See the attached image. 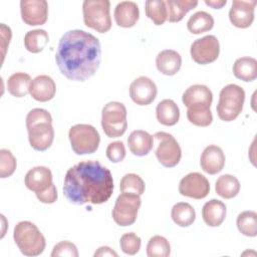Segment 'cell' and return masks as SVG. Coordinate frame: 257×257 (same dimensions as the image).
<instances>
[{"mask_svg": "<svg viewBox=\"0 0 257 257\" xmlns=\"http://www.w3.org/2000/svg\"><path fill=\"white\" fill-rule=\"evenodd\" d=\"M157 119L164 125H175L180 118V109L177 103L172 99H163L156 108Z\"/></svg>", "mask_w": 257, "mask_h": 257, "instance_id": "obj_24", "label": "cell"}, {"mask_svg": "<svg viewBox=\"0 0 257 257\" xmlns=\"http://www.w3.org/2000/svg\"><path fill=\"white\" fill-rule=\"evenodd\" d=\"M48 42L49 36L44 29L30 30L24 36V46L31 53L41 52Z\"/></svg>", "mask_w": 257, "mask_h": 257, "instance_id": "obj_31", "label": "cell"}, {"mask_svg": "<svg viewBox=\"0 0 257 257\" xmlns=\"http://www.w3.org/2000/svg\"><path fill=\"white\" fill-rule=\"evenodd\" d=\"M215 191L224 199H232L238 195L240 191V183L235 176L225 174L217 179Z\"/></svg>", "mask_w": 257, "mask_h": 257, "instance_id": "obj_27", "label": "cell"}, {"mask_svg": "<svg viewBox=\"0 0 257 257\" xmlns=\"http://www.w3.org/2000/svg\"><path fill=\"white\" fill-rule=\"evenodd\" d=\"M202 170L209 175L220 173L225 166V155L222 149L216 145L206 147L200 158Z\"/></svg>", "mask_w": 257, "mask_h": 257, "instance_id": "obj_17", "label": "cell"}, {"mask_svg": "<svg viewBox=\"0 0 257 257\" xmlns=\"http://www.w3.org/2000/svg\"><path fill=\"white\" fill-rule=\"evenodd\" d=\"M20 12L25 24L42 25L48 18V3L45 0H21Z\"/></svg>", "mask_w": 257, "mask_h": 257, "instance_id": "obj_13", "label": "cell"}, {"mask_svg": "<svg viewBox=\"0 0 257 257\" xmlns=\"http://www.w3.org/2000/svg\"><path fill=\"white\" fill-rule=\"evenodd\" d=\"M179 192L185 197L204 199L210 192V183L204 175L197 172L190 173L180 181Z\"/></svg>", "mask_w": 257, "mask_h": 257, "instance_id": "obj_12", "label": "cell"}, {"mask_svg": "<svg viewBox=\"0 0 257 257\" xmlns=\"http://www.w3.org/2000/svg\"><path fill=\"white\" fill-rule=\"evenodd\" d=\"M13 239L25 256H38L45 249L46 242L38 227L30 221H21L14 227Z\"/></svg>", "mask_w": 257, "mask_h": 257, "instance_id": "obj_4", "label": "cell"}, {"mask_svg": "<svg viewBox=\"0 0 257 257\" xmlns=\"http://www.w3.org/2000/svg\"><path fill=\"white\" fill-rule=\"evenodd\" d=\"M158 70L165 75H175L181 68L182 57L173 49H165L156 57Z\"/></svg>", "mask_w": 257, "mask_h": 257, "instance_id": "obj_22", "label": "cell"}, {"mask_svg": "<svg viewBox=\"0 0 257 257\" xmlns=\"http://www.w3.org/2000/svg\"><path fill=\"white\" fill-rule=\"evenodd\" d=\"M171 217L178 226L188 227L194 223L196 219V212L189 203L179 202L173 206Z\"/></svg>", "mask_w": 257, "mask_h": 257, "instance_id": "obj_28", "label": "cell"}, {"mask_svg": "<svg viewBox=\"0 0 257 257\" xmlns=\"http://www.w3.org/2000/svg\"><path fill=\"white\" fill-rule=\"evenodd\" d=\"M109 10L108 0H84L82 3L84 24L99 33L107 32L111 28Z\"/></svg>", "mask_w": 257, "mask_h": 257, "instance_id": "obj_6", "label": "cell"}, {"mask_svg": "<svg viewBox=\"0 0 257 257\" xmlns=\"http://www.w3.org/2000/svg\"><path fill=\"white\" fill-rule=\"evenodd\" d=\"M119 189L121 192H130L138 195H143L145 193L146 185L144 180L137 174L130 173L125 174L119 183Z\"/></svg>", "mask_w": 257, "mask_h": 257, "instance_id": "obj_36", "label": "cell"}, {"mask_svg": "<svg viewBox=\"0 0 257 257\" xmlns=\"http://www.w3.org/2000/svg\"><path fill=\"white\" fill-rule=\"evenodd\" d=\"M227 3V0H213V1H208V0H205V4H207L208 6H211L212 8H215V9H220L222 8L224 5H226Z\"/></svg>", "mask_w": 257, "mask_h": 257, "instance_id": "obj_44", "label": "cell"}, {"mask_svg": "<svg viewBox=\"0 0 257 257\" xmlns=\"http://www.w3.org/2000/svg\"><path fill=\"white\" fill-rule=\"evenodd\" d=\"M101 126L108 138H118L127 128L126 108L118 101L107 102L101 111Z\"/></svg>", "mask_w": 257, "mask_h": 257, "instance_id": "obj_8", "label": "cell"}, {"mask_svg": "<svg viewBox=\"0 0 257 257\" xmlns=\"http://www.w3.org/2000/svg\"><path fill=\"white\" fill-rule=\"evenodd\" d=\"M237 228L245 236L255 237L257 235V213L244 211L237 217Z\"/></svg>", "mask_w": 257, "mask_h": 257, "instance_id": "obj_34", "label": "cell"}, {"mask_svg": "<svg viewBox=\"0 0 257 257\" xmlns=\"http://www.w3.org/2000/svg\"><path fill=\"white\" fill-rule=\"evenodd\" d=\"M16 165V159L10 151L0 150V177L2 179L10 177L15 172Z\"/></svg>", "mask_w": 257, "mask_h": 257, "instance_id": "obj_38", "label": "cell"}, {"mask_svg": "<svg viewBox=\"0 0 257 257\" xmlns=\"http://www.w3.org/2000/svg\"><path fill=\"white\" fill-rule=\"evenodd\" d=\"M24 183L27 189L34 192L36 195L44 193L54 185L50 169L44 166L34 167L29 170L25 175Z\"/></svg>", "mask_w": 257, "mask_h": 257, "instance_id": "obj_15", "label": "cell"}, {"mask_svg": "<svg viewBox=\"0 0 257 257\" xmlns=\"http://www.w3.org/2000/svg\"><path fill=\"white\" fill-rule=\"evenodd\" d=\"M153 137L158 141L156 157L161 165L166 168L177 166L182 158V150L177 140L166 132H158Z\"/></svg>", "mask_w": 257, "mask_h": 257, "instance_id": "obj_10", "label": "cell"}, {"mask_svg": "<svg viewBox=\"0 0 257 257\" xmlns=\"http://www.w3.org/2000/svg\"><path fill=\"white\" fill-rule=\"evenodd\" d=\"M71 148L76 155L93 154L99 146L100 137L96 128L90 124L78 123L68 132Z\"/></svg>", "mask_w": 257, "mask_h": 257, "instance_id": "obj_7", "label": "cell"}, {"mask_svg": "<svg viewBox=\"0 0 257 257\" xmlns=\"http://www.w3.org/2000/svg\"><path fill=\"white\" fill-rule=\"evenodd\" d=\"M127 145L132 154L138 157H144L153 149L154 138L146 131L136 130L128 136Z\"/></svg>", "mask_w": 257, "mask_h": 257, "instance_id": "obj_21", "label": "cell"}, {"mask_svg": "<svg viewBox=\"0 0 257 257\" xmlns=\"http://www.w3.org/2000/svg\"><path fill=\"white\" fill-rule=\"evenodd\" d=\"M234 75L243 81H252L257 77V60L244 56L235 60L233 64Z\"/></svg>", "mask_w": 257, "mask_h": 257, "instance_id": "obj_25", "label": "cell"}, {"mask_svg": "<svg viewBox=\"0 0 257 257\" xmlns=\"http://www.w3.org/2000/svg\"><path fill=\"white\" fill-rule=\"evenodd\" d=\"M26 128L29 144L35 151L49 149L54 140L51 114L43 108H33L26 115Z\"/></svg>", "mask_w": 257, "mask_h": 257, "instance_id": "obj_3", "label": "cell"}, {"mask_svg": "<svg viewBox=\"0 0 257 257\" xmlns=\"http://www.w3.org/2000/svg\"><path fill=\"white\" fill-rule=\"evenodd\" d=\"M55 60L60 72L66 78L84 81L99 67L100 42L94 35L83 30H69L59 40Z\"/></svg>", "mask_w": 257, "mask_h": 257, "instance_id": "obj_1", "label": "cell"}, {"mask_svg": "<svg viewBox=\"0 0 257 257\" xmlns=\"http://www.w3.org/2000/svg\"><path fill=\"white\" fill-rule=\"evenodd\" d=\"M198 5L197 0H167L168 20L170 22H179L184 16Z\"/></svg>", "mask_w": 257, "mask_h": 257, "instance_id": "obj_26", "label": "cell"}, {"mask_svg": "<svg viewBox=\"0 0 257 257\" xmlns=\"http://www.w3.org/2000/svg\"><path fill=\"white\" fill-rule=\"evenodd\" d=\"M11 29L6 26L4 23H1V48H2V62L5 57V53L7 50V47L9 46L10 40H11Z\"/></svg>", "mask_w": 257, "mask_h": 257, "instance_id": "obj_41", "label": "cell"}, {"mask_svg": "<svg viewBox=\"0 0 257 257\" xmlns=\"http://www.w3.org/2000/svg\"><path fill=\"white\" fill-rule=\"evenodd\" d=\"M141 238L134 232L125 233L120 237L119 246L121 251L127 255H135L141 249Z\"/></svg>", "mask_w": 257, "mask_h": 257, "instance_id": "obj_37", "label": "cell"}, {"mask_svg": "<svg viewBox=\"0 0 257 257\" xmlns=\"http://www.w3.org/2000/svg\"><path fill=\"white\" fill-rule=\"evenodd\" d=\"M187 117L189 121L197 126H208L212 123L213 115L210 106L194 105L188 107Z\"/></svg>", "mask_w": 257, "mask_h": 257, "instance_id": "obj_33", "label": "cell"}, {"mask_svg": "<svg viewBox=\"0 0 257 257\" xmlns=\"http://www.w3.org/2000/svg\"><path fill=\"white\" fill-rule=\"evenodd\" d=\"M31 78L25 72H15L7 80V89L15 97H23L29 92Z\"/></svg>", "mask_w": 257, "mask_h": 257, "instance_id": "obj_29", "label": "cell"}, {"mask_svg": "<svg viewBox=\"0 0 257 257\" xmlns=\"http://www.w3.org/2000/svg\"><path fill=\"white\" fill-rule=\"evenodd\" d=\"M56 92L54 80L45 74L38 75L31 80L29 86L30 95L37 101L45 102L51 100Z\"/></svg>", "mask_w": 257, "mask_h": 257, "instance_id": "obj_18", "label": "cell"}, {"mask_svg": "<svg viewBox=\"0 0 257 257\" xmlns=\"http://www.w3.org/2000/svg\"><path fill=\"white\" fill-rule=\"evenodd\" d=\"M245 91L241 86L235 83L224 86L220 91L216 107L219 118L224 121H232L237 118L243 109Z\"/></svg>", "mask_w": 257, "mask_h": 257, "instance_id": "obj_5", "label": "cell"}, {"mask_svg": "<svg viewBox=\"0 0 257 257\" xmlns=\"http://www.w3.org/2000/svg\"><path fill=\"white\" fill-rule=\"evenodd\" d=\"M142 200L140 195L130 192H121L115 200L111 215L113 221L121 227L133 225L138 217Z\"/></svg>", "mask_w": 257, "mask_h": 257, "instance_id": "obj_9", "label": "cell"}, {"mask_svg": "<svg viewBox=\"0 0 257 257\" xmlns=\"http://www.w3.org/2000/svg\"><path fill=\"white\" fill-rule=\"evenodd\" d=\"M255 6V0H233L229 11V19L231 23L238 28L249 27L254 20Z\"/></svg>", "mask_w": 257, "mask_h": 257, "instance_id": "obj_16", "label": "cell"}, {"mask_svg": "<svg viewBox=\"0 0 257 257\" xmlns=\"http://www.w3.org/2000/svg\"><path fill=\"white\" fill-rule=\"evenodd\" d=\"M37 199L43 204H53L57 200V190L55 185H53L49 190L42 194L36 195Z\"/></svg>", "mask_w": 257, "mask_h": 257, "instance_id": "obj_42", "label": "cell"}, {"mask_svg": "<svg viewBox=\"0 0 257 257\" xmlns=\"http://www.w3.org/2000/svg\"><path fill=\"white\" fill-rule=\"evenodd\" d=\"M171 254L169 241L160 235L153 236L147 245V255L149 257H168Z\"/></svg>", "mask_w": 257, "mask_h": 257, "instance_id": "obj_35", "label": "cell"}, {"mask_svg": "<svg viewBox=\"0 0 257 257\" xmlns=\"http://www.w3.org/2000/svg\"><path fill=\"white\" fill-rule=\"evenodd\" d=\"M145 11L148 18L154 24L162 25L168 19V10L164 0H148L145 3Z\"/></svg>", "mask_w": 257, "mask_h": 257, "instance_id": "obj_32", "label": "cell"}, {"mask_svg": "<svg viewBox=\"0 0 257 257\" xmlns=\"http://www.w3.org/2000/svg\"><path fill=\"white\" fill-rule=\"evenodd\" d=\"M97 256H117V253L108 246H101L94 252V257Z\"/></svg>", "mask_w": 257, "mask_h": 257, "instance_id": "obj_43", "label": "cell"}, {"mask_svg": "<svg viewBox=\"0 0 257 257\" xmlns=\"http://www.w3.org/2000/svg\"><path fill=\"white\" fill-rule=\"evenodd\" d=\"M192 59L198 64H209L214 62L220 53L219 40L214 35H206L196 39L190 49Z\"/></svg>", "mask_w": 257, "mask_h": 257, "instance_id": "obj_11", "label": "cell"}, {"mask_svg": "<svg viewBox=\"0 0 257 257\" xmlns=\"http://www.w3.org/2000/svg\"><path fill=\"white\" fill-rule=\"evenodd\" d=\"M214 26L213 16L206 11L194 13L187 22L188 30L193 34H201L211 30Z\"/></svg>", "mask_w": 257, "mask_h": 257, "instance_id": "obj_30", "label": "cell"}, {"mask_svg": "<svg viewBox=\"0 0 257 257\" xmlns=\"http://www.w3.org/2000/svg\"><path fill=\"white\" fill-rule=\"evenodd\" d=\"M113 192L110 171L98 161H83L69 168L64 177L63 194L72 204H102Z\"/></svg>", "mask_w": 257, "mask_h": 257, "instance_id": "obj_2", "label": "cell"}, {"mask_svg": "<svg viewBox=\"0 0 257 257\" xmlns=\"http://www.w3.org/2000/svg\"><path fill=\"white\" fill-rule=\"evenodd\" d=\"M58 256H68V257H77L78 251L76 246L69 241H60L57 243L51 252V257Z\"/></svg>", "mask_w": 257, "mask_h": 257, "instance_id": "obj_40", "label": "cell"}, {"mask_svg": "<svg viewBox=\"0 0 257 257\" xmlns=\"http://www.w3.org/2000/svg\"><path fill=\"white\" fill-rule=\"evenodd\" d=\"M202 217L206 225L210 227H218L225 220L226 205L219 200L212 199L204 204Z\"/></svg>", "mask_w": 257, "mask_h": 257, "instance_id": "obj_23", "label": "cell"}, {"mask_svg": "<svg viewBox=\"0 0 257 257\" xmlns=\"http://www.w3.org/2000/svg\"><path fill=\"white\" fill-rule=\"evenodd\" d=\"M158 88L156 83L147 76L136 78L130 85V96L139 105H148L157 97Z\"/></svg>", "mask_w": 257, "mask_h": 257, "instance_id": "obj_14", "label": "cell"}, {"mask_svg": "<svg viewBox=\"0 0 257 257\" xmlns=\"http://www.w3.org/2000/svg\"><path fill=\"white\" fill-rule=\"evenodd\" d=\"M106 157L112 163H120L125 157V147L121 141L110 143L106 148Z\"/></svg>", "mask_w": 257, "mask_h": 257, "instance_id": "obj_39", "label": "cell"}, {"mask_svg": "<svg viewBox=\"0 0 257 257\" xmlns=\"http://www.w3.org/2000/svg\"><path fill=\"white\" fill-rule=\"evenodd\" d=\"M113 16L118 26L124 28L133 27L140 17L139 6L134 1H121L115 6Z\"/></svg>", "mask_w": 257, "mask_h": 257, "instance_id": "obj_20", "label": "cell"}, {"mask_svg": "<svg viewBox=\"0 0 257 257\" xmlns=\"http://www.w3.org/2000/svg\"><path fill=\"white\" fill-rule=\"evenodd\" d=\"M182 101L187 107L194 105H207L211 107L213 93L211 89L204 84H194L184 91Z\"/></svg>", "mask_w": 257, "mask_h": 257, "instance_id": "obj_19", "label": "cell"}]
</instances>
